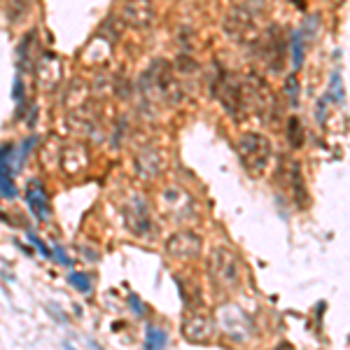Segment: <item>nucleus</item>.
Instances as JSON below:
<instances>
[{
  "mask_svg": "<svg viewBox=\"0 0 350 350\" xmlns=\"http://www.w3.org/2000/svg\"><path fill=\"white\" fill-rule=\"evenodd\" d=\"M140 91L145 96L156 94L159 101L168 103V105H180L182 98H185L182 82L178 80L173 63H168L166 59H156L149 66V70L142 75L140 80Z\"/></svg>",
  "mask_w": 350,
  "mask_h": 350,
  "instance_id": "1",
  "label": "nucleus"
},
{
  "mask_svg": "<svg viewBox=\"0 0 350 350\" xmlns=\"http://www.w3.org/2000/svg\"><path fill=\"white\" fill-rule=\"evenodd\" d=\"M241 80H243V91H245V103H248V112H255L266 124H273V121L280 119V105H278V98L269 82L255 70H248Z\"/></svg>",
  "mask_w": 350,
  "mask_h": 350,
  "instance_id": "2",
  "label": "nucleus"
},
{
  "mask_svg": "<svg viewBox=\"0 0 350 350\" xmlns=\"http://www.w3.org/2000/svg\"><path fill=\"white\" fill-rule=\"evenodd\" d=\"M206 266H208V278L215 290L231 292L241 285L243 280L241 257L236 255L231 248H227V245H215L210 250Z\"/></svg>",
  "mask_w": 350,
  "mask_h": 350,
  "instance_id": "3",
  "label": "nucleus"
},
{
  "mask_svg": "<svg viewBox=\"0 0 350 350\" xmlns=\"http://www.w3.org/2000/svg\"><path fill=\"white\" fill-rule=\"evenodd\" d=\"M236 152H238L243 168L248 170L252 178H259V175H264V170L269 168L273 147H271V140L264 133L245 131L236 140Z\"/></svg>",
  "mask_w": 350,
  "mask_h": 350,
  "instance_id": "4",
  "label": "nucleus"
},
{
  "mask_svg": "<svg viewBox=\"0 0 350 350\" xmlns=\"http://www.w3.org/2000/svg\"><path fill=\"white\" fill-rule=\"evenodd\" d=\"M222 28H224V35L234 45H238V47H255L259 42V38H262L255 12H250L248 7H234V10H229L224 14Z\"/></svg>",
  "mask_w": 350,
  "mask_h": 350,
  "instance_id": "5",
  "label": "nucleus"
},
{
  "mask_svg": "<svg viewBox=\"0 0 350 350\" xmlns=\"http://www.w3.org/2000/svg\"><path fill=\"white\" fill-rule=\"evenodd\" d=\"M215 98L220 101L222 110L231 119H243L248 115V103H245V91H243V80H238L234 73L220 70L217 80L213 82Z\"/></svg>",
  "mask_w": 350,
  "mask_h": 350,
  "instance_id": "6",
  "label": "nucleus"
},
{
  "mask_svg": "<svg viewBox=\"0 0 350 350\" xmlns=\"http://www.w3.org/2000/svg\"><path fill=\"white\" fill-rule=\"evenodd\" d=\"M257 49H259V56H262L264 66L269 68L271 73L280 75L285 70V63H287V40H285L283 31L278 26H269L262 33L259 42H257Z\"/></svg>",
  "mask_w": 350,
  "mask_h": 350,
  "instance_id": "7",
  "label": "nucleus"
},
{
  "mask_svg": "<svg viewBox=\"0 0 350 350\" xmlns=\"http://www.w3.org/2000/svg\"><path fill=\"white\" fill-rule=\"evenodd\" d=\"M278 182L287 189V194L292 196V201L299 208L308 206V189H306V182H303V173L299 161H294L290 156H283L280 163H278Z\"/></svg>",
  "mask_w": 350,
  "mask_h": 350,
  "instance_id": "8",
  "label": "nucleus"
},
{
  "mask_svg": "<svg viewBox=\"0 0 350 350\" xmlns=\"http://www.w3.org/2000/svg\"><path fill=\"white\" fill-rule=\"evenodd\" d=\"M182 336L187 338L189 343H210L215 338V322L213 317L201 313V310H192L182 320Z\"/></svg>",
  "mask_w": 350,
  "mask_h": 350,
  "instance_id": "9",
  "label": "nucleus"
},
{
  "mask_svg": "<svg viewBox=\"0 0 350 350\" xmlns=\"http://www.w3.org/2000/svg\"><path fill=\"white\" fill-rule=\"evenodd\" d=\"M201 248H203V241L201 236L194 234V231H175L166 241V252H168L173 259H185V262H192L196 257L201 255Z\"/></svg>",
  "mask_w": 350,
  "mask_h": 350,
  "instance_id": "10",
  "label": "nucleus"
},
{
  "mask_svg": "<svg viewBox=\"0 0 350 350\" xmlns=\"http://www.w3.org/2000/svg\"><path fill=\"white\" fill-rule=\"evenodd\" d=\"M133 166H135V175L140 180H154V178L161 175L163 166H166V156H163V152L156 145H145V147H140L135 152Z\"/></svg>",
  "mask_w": 350,
  "mask_h": 350,
  "instance_id": "11",
  "label": "nucleus"
},
{
  "mask_svg": "<svg viewBox=\"0 0 350 350\" xmlns=\"http://www.w3.org/2000/svg\"><path fill=\"white\" fill-rule=\"evenodd\" d=\"M220 327L234 341H245L252 334V322L238 306H222L220 308Z\"/></svg>",
  "mask_w": 350,
  "mask_h": 350,
  "instance_id": "12",
  "label": "nucleus"
},
{
  "mask_svg": "<svg viewBox=\"0 0 350 350\" xmlns=\"http://www.w3.org/2000/svg\"><path fill=\"white\" fill-rule=\"evenodd\" d=\"M121 21L133 28H147L156 19V7L152 0H126L119 12Z\"/></svg>",
  "mask_w": 350,
  "mask_h": 350,
  "instance_id": "13",
  "label": "nucleus"
},
{
  "mask_svg": "<svg viewBox=\"0 0 350 350\" xmlns=\"http://www.w3.org/2000/svg\"><path fill=\"white\" fill-rule=\"evenodd\" d=\"M161 208L173 215V220H192L194 217V203L180 189H166L161 194Z\"/></svg>",
  "mask_w": 350,
  "mask_h": 350,
  "instance_id": "14",
  "label": "nucleus"
},
{
  "mask_svg": "<svg viewBox=\"0 0 350 350\" xmlns=\"http://www.w3.org/2000/svg\"><path fill=\"white\" fill-rule=\"evenodd\" d=\"M26 201L33 210V215L40 220V222H47L52 217V206H49V196H47V189L42 185L40 180H31L26 187Z\"/></svg>",
  "mask_w": 350,
  "mask_h": 350,
  "instance_id": "15",
  "label": "nucleus"
},
{
  "mask_svg": "<svg viewBox=\"0 0 350 350\" xmlns=\"http://www.w3.org/2000/svg\"><path fill=\"white\" fill-rule=\"evenodd\" d=\"M124 215H126V227L133 231V234L142 236V234H147V231H149L147 203L142 201L140 196H133V199H128Z\"/></svg>",
  "mask_w": 350,
  "mask_h": 350,
  "instance_id": "16",
  "label": "nucleus"
},
{
  "mask_svg": "<svg viewBox=\"0 0 350 350\" xmlns=\"http://www.w3.org/2000/svg\"><path fill=\"white\" fill-rule=\"evenodd\" d=\"M59 61H56L54 54H45L35 63V77H38L42 89H54L56 82H59Z\"/></svg>",
  "mask_w": 350,
  "mask_h": 350,
  "instance_id": "17",
  "label": "nucleus"
},
{
  "mask_svg": "<svg viewBox=\"0 0 350 350\" xmlns=\"http://www.w3.org/2000/svg\"><path fill=\"white\" fill-rule=\"evenodd\" d=\"M61 163H63V170L70 175H77L89 166V152L84 145H68L63 149V156H61Z\"/></svg>",
  "mask_w": 350,
  "mask_h": 350,
  "instance_id": "18",
  "label": "nucleus"
},
{
  "mask_svg": "<svg viewBox=\"0 0 350 350\" xmlns=\"http://www.w3.org/2000/svg\"><path fill=\"white\" fill-rule=\"evenodd\" d=\"M10 142L0 147V194L5 196V199H17V185H14V168L12 163H10Z\"/></svg>",
  "mask_w": 350,
  "mask_h": 350,
  "instance_id": "19",
  "label": "nucleus"
},
{
  "mask_svg": "<svg viewBox=\"0 0 350 350\" xmlns=\"http://www.w3.org/2000/svg\"><path fill=\"white\" fill-rule=\"evenodd\" d=\"M33 10V0H10L7 3V19L12 24H21Z\"/></svg>",
  "mask_w": 350,
  "mask_h": 350,
  "instance_id": "20",
  "label": "nucleus"
},
{
  "mask_svg": "<svg viewBox=\"0 0 350 350\" xmlns=\"http://www.w3.org/2000/svg\"><path fill=\"white\" fill-rule=\"evenodd\" d=\"M173 68H175V73L182 75V77H192V75L199 73V68H201V66H199V61H196L192 54L182 52V54L178 56V59H175Z\"/></svg>",
  "mask_w": 350,
  "mask_h": 350,
  "instance_id": "21",
  "label": "nucleus"
},
{
  "mask_svg": "<svg viewBox=\"0 0 350 350\" xmlns=\"http://www.w3.org/2000/svg\"><path fill=\"white\" fill-rule=\"evenodd\" d=\"M287 140H290V145L294 149H299L303 145V140H306L303 124L296 119V117H290V119H287Z\"/></svg>",
  "mask_w": 350,
  "mask_h": 350,
  "instance_id": "22",
  "label": "nucleus"
},
{
  "mask_svg": "<svg viewBox=\"0 0 350 350\" xmlns=\"http://www.w3.org/2000/svg\"><path fill=\"white\" fill-rule=\"evenodd\" d=\"M290 54H292V63H294V70H299V68L303 66V35H301V31H294V33H292Z\"/></svg>",
  "mask_w": 350,
  "mask_h": 350,
  "instance_id": "23",
  "label": "nucleus"
},
{
  "mask_svg": "<svg viewBox=\"0 0 350 350\" xmlns=\"http://www.w3.org/2000/svg\"><path fill=\"white\" fill-rule=\"evenodd\" d=\"M168 343V336L166 331L159 329V327H147V334H145V348H163Z\"/></svg>",
  "mask_w": 350,
  "mask_h": 350,
  "instance_id": "24",
  "label": "nucleus"
},
{
  "mask_svg": "<svg viewBox=\"0 0 350 350\" xmlns=\"http://www.w3.org/2000/svg\"><path fill=\"white\" fill-rule=\"evenodd\" d=\"M285 96H287V103L292 108L299 105V80H296V75H287V80H285Z\"/></svg>",
  "mask_w": 350,
  "mask_h": 350,
  "instance_id": "25",
  "label": "nucleus"
},
{
  "mask_svg": "<svg viewBox=\"0 0 350 350\" xmlns=\"http://www.w3.org/2000/svg\"><path fill=\"white\" fill-rule=\"evenodd\" d=\"M68 283L73 285V287H77L82 294H89V292H91V280H89L87 273H70V276H68Z\"/></svg>",
  "mask_w": 350,
  "mask_h": 350,
  "instance_id": "26",
  "label": "nucleus"
},
{
  "mask_svg": "<svg viewBox=\"0 0 350 350\" xmlns=\"http://www.w3.org/2000/svg\"><path fill=\"white\" fill-rule=\"evenodd\" d=\"M178 42L182 45V52L192 54V47H194V31H192V28H180V33H178Z\"/></svg>",
  "mask_w": 350,
  "mask_h": 350,
  "instance_id": "27",
  "label": "nucleus"
},
{
  "mask_svg": "<svg viewBox=\"0 0 350 350\" xmlns=\"http://www.w3.org/2000/svg\"><path fill=\"white\" fill-rule=\"evenodd\" d=\"M329 96H331V101H334V98H336L338 103L343 101V84H341V73H338V70H334V75H331Z\"/></svg>",
  "mask_w": 350,
  "mask_h": 350,
  "instance_id": "28",
  "label": "nucleus"
},
{
  "mask_svg": "<svg viewBox=\"0 0 350 350\" xmlns=\"http://www.w3.org/2000/svg\"><path fill=\"white\" fill-rule=\"evenodd\" d=\"M28 241H31V243H33V245H35V248L40 250V255L45 257V259H54V252H52V250H49L47 245H45V243L40 241V236H38V234H33V231H28Z\"/></svg>",
  "mask_w": 350,
  "mask_h": 350,
  "instance_id": "29",
  "label": "nucleus"
},
{
  "mask_svg": "<svg viewBox=\"0 0 350 350\" xmlns=\"http://www.w3.org/2000/svg\"><path fill=\"white\" fill-rule=\"evenodd\" d=\"M128 306L133 308V313H135L138 317L145 315V303H142L140 299H138V294H128Z\"/></svg>",
  "mask_w": 350,
  "mask_h": 350,
  "instance_id": "30",
  "label": "nucleus"
},
{
  "mask_svg": "<svg viewBox=\"0 0 350 350\" xmlns=\"http://www.w3.org/2000/svg\"><path fill=\"white\" fill-rule=\"evenodd\" d=\"M327 101H329V94L322 96V98H320V103H317V121H320V124H324V121H327Z\"/></svg>",
  "mask_w": 350,
  "mask_h": 350,
  "instance_id": "31",
  "label": "nucleus"
},
{
  "mask_svg": "<svg viewBox=\"0 0 350 350\" xmlns=\"http://www.w3.org/2000/svg\"><path fill=\"white\" fill-rule=\"evenodd\" d=\"M12 98H14V101H17V103H21V101H24V84H21V77H19V75H17V77H14Z\"/></svg>",
  "mask_w": 350,
  "mask_h": 350,
  "instance_id": "32",
  "label": "nucleus"
},
{
  "mask_svg": "<svg viewBox=\"0 0 350 350\" xmlns=\"http://www.w3.org/2000/svg\"><path fill=\"white\" fill-rule=\"evenodd\" d=\"M52 252H54V259H56V262L63 264V266H70V264H73V262H70V257L63 252V248H61V245H54V250H52Z\"/></svg>",
  "mask_w": 350,
  "mask_h": 350,
  "instance_id": "33",
  "label": "nucleus"
},
{
  "mask_svg": "<svg viewBox=\"0 0 350 350\" xmlns=\"http://www.w3.org/2000/svg\"><path fill=\"white\" fill-rule=\"evenodd\" d=\"M35 142H38V135H33V138H26V140H24V145H21V154H24V156L31 154V149L35 147Z\"/></svg>",
  "mask_w": 350,
  "mask_h": 350,
  "instance_id": "34",
  "label": "nucleus"
}]
</instances>
